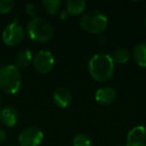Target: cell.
<instances>
[{
    "mask_svg": "<svg viewBox=\"0 0 146 146\" xmlns=\"http://www.w3.org/2000/svg\"><path fill=\"white\" fill-rule=\"evenodd\" d=\"M117 146H126V144H119V145H117Z\"/></svg>",
    "mask_w": 146,
    "mask_h": 146,
    "instance_id": "7402d4cb",
    "label": "cell"
},
{
    "mask_svg": "<svg viewBox=\"0 0 146 146\" xmlns=\"http://www.w3.org/2000/svg\"><path fill=\"white\" fill-rule=\"evenodd\" d=\"M0 121L7 127H13L18 121V112L11 106H6L0 110Z\"/></svg>",
    "mask_w": 146,
    "mask_h": 146,
    "instance_id": "8fae6325",
    "label": "cell"
},
{
    "mask_svg": "<svg viewBox=\"0 0 146 146\" xmlns=\"http://www.w3.org/2000/svg\"><path fill=\"white\" fill-rule=\"evenodd\" d=\"M42 5L48 14L56 15L60 10L61 1L60 0H44L42 1Z\"/></svg>",
    "mask_w": 146,
    "mask_h": 146,
    "instance_id": "2e32d148",
    "label": "cell"
},
{
    "mask_svg": "<svg viewBox=\"0 0 146 146\" xmlns=\"http://www.w3.org/2000/svg\"><path fill=\"white\" fill-rule=\"evenodd\" d=\"M14 1L13 0H0V13L6 14L14 8Z\"/></svg>",
    "mask_w": 146,
    "mask_h": 146,
    "instance_id": "ac0fdd59",
    "label": "cell"
},
{
    "mask_svg": "<svg viewBox=\"0 0 146 146\" xmlns=\"http://www.w3.org/2000/svg\"><path fill=\"white\" fill-rule=\"evenodd\" d=\"M27 33L30 39L38 43H46L52 39L54 28L48 20L41 17L32 18L27 24Z\"/></svg>",
    "mask_w": 146,
    "mask_h": 146,
    "instance_id": "3957f363",
    "label": "cell"
},
{
    "mask_svg": "<svg viewBox=\"0 0 146 146\" xmlns=\"http://www.w3.org/2000/svg\"><path fill=\"white\" fill-rule=\"evenodd\" d=\"M72 101V94L67 88L59 87L53 92V102L59 108H66Z\"/></svg>",
    "mask_w": 146,
    "mask_h": 146,
    "instance_id": "30bf717a",
    "label": "cell"
},
{
    "mask_svg": "<svg viewBox=\"0 0 146 146\" xmlns=\"http://www.w3.org/2000/svg\"><path fill=\"white\" fill-rule=\"evenodd\" d=\"M25 11H26L27 14L32 17V18H36L37 15H38V8H37V6L34 3H28V4H26V6H25Z\"/></svg>",
    "mask_w": 146,
    "mask_h": 146,
    "instance_id": "d6986e66",
    "label": "cell"
},
{
    "mask_svg": "<svg viewBox=\"0 0 146 146\" xmlns=\"http://www.w3.org/2000/svg\"><path fill=\"white\" fill-rule=\"evenodd\" d=\"M85 8L86 2L84 0H68L66 2V11L69 15H79Z\"/></svg>",
    "mask_w": 146,
    "mask_h": 146,
    "instance_id": "5bb4252c",
    "label": "cell"
},
{
    "mask_svg": "<svg viewBox=\"0 0 146 146\" xmlns=\"http://www.w3.org/2000/svg\"><path fill=\"white\" fill-rule=\"evenodd\" d=\"M33 60V55L29 49H24V50L19 51L16 54L14 59L15 66L18 69L20 68H25L31 63V61Z\"/></svg>",
    "mask_w": 146,
    "mask_h": 146,
    "instance_id": "4fadbf2b",
    "label": "cell"
},
{
    "mask_svg": "<svg viewBox=\"0 0 146 146\" xmlns=\"http://www.w3.org/2000/svg\"><path fill=\"white\" fill-rule=\"evenodd\" d=\"M22 76L15 65H5L0 68V88L6 94H15L20 90Z\"/></svg>",
    "mask_w": 146,
    "mask_h": 146,
    "instance_id": "7a4b0ae2",
    "label": "cell"
},
{
    "mask_svg": "<svg viewBox=\"0 0 146 146\" xmlns=\"http://www.w3.org/2000/svg\"><path fill=\"white\" fill-rule=\"evenodd\" d=\"M126 146H146V127L138 125L133 127L127 134Z\"/></svg>",
    "mask_w": 146,
    "mask_h": 146,
    "instance_id": "ba28073f",
    "label": "cell"
},
{
    "mask_svg": "<svg viewBox=\"0 0 146 146\" xmlns=\"http://www.w3.org/2000/svg\"><path fill=\"white\" fill-rule=\"evenodd\" d=\"M117 98V92L110 86L101 87L95 92V100L102 105L112 104Z\"/></svg>",
    "mask_w": 146,
    "mask_h": 146,
    "instance_id": "9c48e42d",
    "label": "cell"
},
{
    "mask_svg": "<svg viewBox=\"0 0 146 146\" xmlns=\"http://www.w3.org/2000/svg\"><path fill=\"white\" fill-rule=\"evenodd\" d=\"M89 74L95 81L106 82L111 79L114 73V63L109 54L97 53L88 63Z\"/></svg>",
    "mask_w": 146,
    "mask_h": 146,
    "instance_id": "6da1fadb",
    "label": "cell"
},
{
    "mask_svg": "<svg viewBox=\"0 0 146 146\" xmlns=\"http://www.w3.org/2000/svg\"><path fill=\"white\" fill-rule=\"evenodd\" d=\"M132 57L140 67H146V43H139L133 48Z\"/></svg>",
    "mask_w": 146,
    "mask_h": 146,
    "instance_id": "7c38bea8",
    "label": "cell"
},
{
    "mask_svg": "<svg viewBox=\"0 0 146 146\" xmlns=\"http://www.w3.org/2000/svg\"><path fill=\"white\" fill-rule=\"evenodd\" d=\"M145 25H146V18H145Z\"/></svg>",
    "mask_w": 146,
    "mask_h": 146,
    "instance_id": "d4e9b609",
    "label": "cell"
},
{
    "mask_svg": "<svg viewBox=\"0 0 146 146\" xmlns=\"http://www.w3.org/2000/svg\"><path fill=\"white\" fill-rule=\"evenodd\" d=\"M25 36L24 28L17 21H13L4 28L2 32V40L7 46H16Z\"/></svg>",
    "mask_w": 146,
    "mask_h": 146,
    "instance_id": "5b68a950",
    "label": "cell"
},
{
    "mask_svg": "<svg viewBox=\"0 0 146 146\" xmlns=\"http://www.w3.org/2000/svg\"><path fill=\"white\" fill-rule=\"evenodd\" d=\"M92 141L85 133H79L73 138V146H91Z\"/></svg>",
    "mask_w": 146,
    "mask_h": 146,
    "instance_id": "e0dca14e",
    "label": "cell"
},
{
    "mask_svg": "<svg viewBox=\"0 0 146 146\" xmlns=\"http://www.w3.org/2000/svg\"><path fill=\"white\" fill-rule=\"evenodd\" d=\"M112 61L114 64H125L129 61L130 59V52L127 48H123V47H118L112 52L110 55Z\"/></svg>",
    "mask_w": 146,
    "mask_h": 146,
    "instance_id": "9a60e30c",
    "label": "cell"
},
{
    "mask_svg": "<svg viewBox=\"0 0 146 146\" xmlns=\"http://www.w3.org/2000/svg\"><path fill=\"white\" fill-rule=\"evenodd\" d=\"M55 59L53 54L48 50H41L33 58L35 70L40 74H47L54 67Z\"/></svg>",
    "mask_w": 146,
    "mask_h": 146,
    "instance_id": "52a82bcc",
    "label": "cell"
},
{
    "mask_svg": "<svg viewBox=\"0 0 146 146\" xmlns=\"http://www.w3.org/2000/svg\"><path fill=\"white\" fill-rule=\"evenodd\" d=\"M5 146H15V145H11V144H10V145H5Z\"/></svg>",
    "mask_w": 146,
    "mask_h": 146,
    "instance_id": "603a6c76",
    "label": "cell"
},
{
    "mask_svg": "<svg viewBox=\"0 0 146 146\" xmlns=\"http://www.w3.org/2000/svg\"><path fill=\"white\" fill-rule=\"evenodd\" d=\"M44 138V134L35 126L26 127L20 132L18 142L20 146H39Z\"/></svg>",
    "mask_w": 146,
    "mask_h": 146,
    "instance_id": "8992f818",
    "label": "cell"
},
{
    "mask_svg": "<svg viewBox=\"0 0 146 146\" xmlns=\"http://www.w3.org/2000/svg\"><path fill=\"white\" fill-rule=\"evenodd\" d=\"M80 26L83 30L92 34H101L108 26V19L99 10H91L80 18Z\"/></svg>",
    "mask_w": 146,
    "mask_h": 146,
    "instance_id": "277c9868",
    "label": "cell"
},
{
    "mask_svg": "<svg viewBox=\"0 0 146 146\" xmlns=\"http://www.w3.org/2000/svg\"><path fill=\"white\" fill-rule=\"evenodd\" d=\"M6 140V132L0 128V143H2Z\"/></svg>",
    "mask_w": 146,
    "mask_h": 146,
    "instance_id": "ffe728a7",
    "label": "cell"
},
{
    "mask_svg": "<svg viewBox=\"0 0 146 146\" xmlns=\"http://www.w3.org/2000/svg\"><path fill=\"white\" fill-rule=\"evenodd\" d=\"M68 13H67V11L66 10H64V11H61L60 12V18L61 19H66L67 17H68Z\"/></svg>",
    "mask_w": 146,
    "mask_h": 146,
    "instance_id": "44dd1931",
    "label": "cell"
},
{
    "mask_svg": "<svg viewBox=\"0 0 146 146\" xmlns=\"http://www.w3.org/2000/svg\"><path fill=\"white\" fill-rule=\"evenodd\" d=\"M0 105H1V97H0Z\"/></svg>",
    "mask_w": 146,
    "mask_h": 146,
    "instance_id": "cb8c5ba5",
    "label": "cell"
}]
</instances>
